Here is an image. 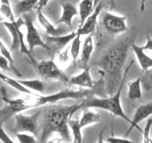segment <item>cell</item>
Segmentation results:
<instances>
[{
	"label": "cell",
	"instance_id": "1",
	"mask_svg": "<svg viewBox=\"0 0 152 143\" xmlns=\"http://www.w3.org/2000/svg\"><path fill=\"white\" fill-rule=\"evenodd\" d=\"M137 35L138 32L135 28H133L126 36L121 38L115 44L109 47L97 61L96 66L100 68V73L102 74L104 80V89L109 95L116 93L132 66L133 62L125 70L123 77L124 65L128 56L129 50H131L132 44L135 43Z\"/></svg>",
	"mask_w": 152,
	"mask_h": 143
},
{
	"label": "cell",
	"instance_id": "2",
	"mask_svg": "<svg viewBox=\"0 0 152 143\" xmlns=\"http://www.w3.org/2000/svg\"><path fill=\"white\" fill-rule=\"evenodd\" d=\"M82 109V100L70 106H60L50 109L47 114L44 127L42 129L40 142H45L52 133H58L62 139L70 142L69 119Z\"/></svg>",
	"mask_w": 152,
	"mask_h": 143
},
{
	"label": "cell",
	"instance_id": "3",
	"mask_svg": "<svg viewBox=\"0 0 152 143\" xmlns=\"http://www.w3.org/2000/svg\"><path fill=\"white\" fill-rule=\"evenodd\" d=\"M125 79L122 81V83L120 84V86H119L116 93L112 95H109V97L100 98V97H92L91 95V97H89L88 98L83 99L82 100V109L99 108V109L106 110V111H108L109 113H111L114 116L121 117L130 124L131 119L128 118V116H126V114L125 112H124V109L121 104V94H122V90L124 87Z\"/></svg>",
	"mask_w": 152,
	"mask_h": 143
},
{
	"label": "cell",
	"instance_id": "4",
	"mask_svg": "<svg viewBox=\"0 0 152 143\" xmlns=\"http://www.w3.org/2000/svg\"><path fill=\"white\" fill-rule=\"evenodd\" d=\"M93 92L90 89H79V90H71V89H65L60 92L55 94H48V95H41L37 94H31L33 108L44 106L47 104H53L57 101L63 99H76V100H83L91 97Z\"/></svg>",
	"mask_w": 152,
	"mask_h": 143
},
{
	"label": "cell",
	"instance_id": "5",
	"mask_svg": "<svg viewBox=\"0 0 152 143\" xmlns=\"http://www.w3.org/2000/svg\"><path fill=\"white\" fill-rule=\"evenodd\" d=\"M0 94H1V99L5 103L3 108L0 109V121L3 123L8 121L16 114L22 113L30 108H33L31 94H28V97L24 98H11L8 95L5 87L0 89Z\"/></svg>",
	"mask_w": 152,
	"mask_h": 143
},
{
	"label": "cell",
	"instance_id": "6",
	"mask_svg": "<svg viewBox=\"0 0 152 143\" xmlns=\"http://www.w3.org/2000/svg\"><path fill=\"white\" fill-rule=\"evenodd\" d=\"M37 71L40 77L47 80H58L68 83L69 77L66 75V74L62 71L61 68L57 65L52 59L42 60L33 64Z\"/></svg>",
	"mask_w": 152,
	"mask_h": 143
},
{
	"label": "cell",
	"instance_id": "7",
	"mask_svg": "<svg viewBox=\"0 0 152 143\" xmlns=\"http://www.w3.org/2000/svg\"><path fill=\"white\" fill-rule=\"evenodd\" d=\"M23 19H24V25H25L26 30H27L26 42L30 51L32 52L35 47H41L49 51L50 49V46L42 39L41 35H39L37 29L35 28L34 24H33L32 18L28 15V13H24Z\"/></svg>",
	"mask_w": 152,
	"mask_h": 143
},
{
	"label": "cell",
	"instance_id": "8",
	"mask_svg": "<svg viewBox=\"0 0 152 143\" xmlns=\"http://www.w3.org/2000/svg\"><path fill=\"white\" fill-rule=\"evenodd\" d=\"M102 23L106 31L111 35H119L127 31L126 16L106 12L103 14Z\"/></svg>",
	"mask_w": 152,
	"mask_h": 143
},
{
	"label": "cell",
	"instance_id": "9",
	"mask_svg": "<svg viewBox=\"0 0 152 143\" xmlns=\"http://www.w3.org/2000/svg\"><path fill=\"white\" fill-rule=\"evenodd\" d=\"M40 111L34 113L31 116H26L22 113H18L14 116V131L27 132L36 135L38 130V117L40 116Z\"/></svg>",
	"mask_w": 152,
	"mask_h": 143
},
{
	"label": "cell",
	"instance_id": "10",
	"mask_svg": "<svg viewBox=\"0 0 152 143\" xmlns=\"http://www.w3.org/2000/svg\"><path fill=\"white\" fill-rule=\"evenodd\" d=\"M151 114H152V102H148V103H145V104L138 106L135 110L134 114H133V117L130 122V127L128 128L126 136L129 135L130 132L134 128L138 129L140 132L142 133V130L139 126V123L142 122V120H145V118H148Z\"/></svg>",
	"mask_w": 152,
	"mask_h": 143
},
{
	"label": "cell",
	"instance_id": "11",
	"mask_svg": "<svg viewBox=\"0 0 152 143\" xmlns=\"http://www.w3.org/2000/svg\"><path fill=\"white\" fill-rule=\"evenodd\" d=\"M68 84L71 86H77V87L80 88L92 89L95 87V84L96 83H95V81L91 77L89 67L87 66L85 67L80 74L69 77Z\"/></svg>",
	"mask_w": 152,
	"mask_h": 143
},
{
	"label": "cell",
	"instance_id": "12",
	"mask_svg": "<svg viewBox=\"0 0 152 143\" xmlns=\"http://www.w3.org/2000/svg\"><path fill=\"white\" fill-rule=\"evenodd\" d=\"M103 10V6L100 3L95 7L94 11L87 18V20L84 22L83 25H81L78 30L76 31V32L80 35H88L90 33H92L95 30V27L97 25V19L99 14L101 13V11Z\"/></svg>",
	"mask_w": 152,
	"mask_h": 143
},
{
	"label": "cell",
	"instance_id": "13",
	"mask_svg": "<svg viewBox=\"0 0 152 143\" xmlns=\"http://www.w3.org/2000/svg\"><path fill=\"white\" fill-rule=\"evenodd\" d=\"M3 25L6 27L7 30L11 33L12 36V45L10 50L13 51L20 48V39H19V30L24 24V19L19 17L14 22L12 21H2Z\"/></svg>",
	"mask_w": 152,
	"mask_h": 143
},
{
	"label": "cell",
	"instance_id": "14",
	"mask_svg": "<svg viewBox=\"0 0 152 143\" xmlns=\"http://www.w3.org/2000/svg\"><path fill=\"white\" fill-rule=\"evenodd\" d=\"M62 7V14L60 18L57 20L56 24H65L69 27L71 31L72 30V19L79 13V11L75 8L73 4L69 2H63L61 3Z\"/></svg>",
	"mask_w": 152,
	"mask_h": 143
},
{
	"label": "cell",
	"instance_id": "15",
	"mask_svg": "<svg viewBox=\"0 0 152 143\" xmlns=\"http://www.w3.org/2000/svg\"><path fill=\"white\" fill-rule=\"evenodd\" d=\"M37 11V19L39 21L40 25L44 28L46 33L50 36H58L62 35V32H64L63 29L56 28L50 22V20L46 17V15L43 13L42 9H36Z\"/></svg>",
	"mask_w": 152,
	"mask_h": 143
},
{
	"label": "cell",
	"instance_id": "16",
	"mask_svg": "<svg viewBox=\"0 0 152 143\" xmlns=\"http://www.w3.org/2000/svg\"><path fill=\"white\" fill-rule=\"evenodd\" d=\"M131 50L135 54L137 61L141 66L142 72H146L152 68V58L145 54V51L142 49V47H139L135 43H133Z\"/></svg>",
	"mask_w": 152,
	"mask_h": 143
},
{
	"label": "cell",
	"instance_id": "17",
	"mask_svg": "<svg viewBox=\"0 0 152 143\" xmlns=\"http://www.w3.org/2000/svg\"><path fill=\"white\" fill-rule=\"evenodd\" d=\"M77 35V32L71 31L70 33L66 35H58V36H50L48 35L47 44L49 46H54L57 50H63L70 41L74 39V37Z\"/></svg>",
	"mask_w": 152,
	"mask_h": 143
},
{
	"label": "cell",
	"instance_id": "18",
	"mask_svg": "<svg viewBox=\"0 0 152 143\" xmlns=\"http://www.w3.org/2000/svg\"><path fill=\"white\" fill-rule=\"evenodd\" d=\"M94 51V44H93V35L92 33L87 35L86 39L83 43V47L81 49V55H80V63L82 66L87 67L88 62L89 61L90 57L92 55V52Z\"/></svg>",
	"mask_w": 152,
	"mask_h": 143
},
{
	"label": "cell",
	"instance_id": "19",
	"mask_svg": "<svg viewBox=\"0 0 152 143\" xmlns=\"http://www.w3.org/2000/svg\"><path fill=\"white\" fill-rule=\"evenodd\" d=\"M79 121L81 127L83 129L87 126L92 125V124H97L99 122H101L102 116L100 114L90 111V110H88V108H85L83 109V114L81 116Z\"/></svg>",
	"mask_w": 152,
	"mask_h": 143
},
{
	"label": "cell",
	"instance_id": "20",
	"mask_svg": "<svg viewBox=\"0 0 152 143\" xmlns=\"http://www.w3.org/2000/svg\"><path fill=\"white\" fill-rule=\"evenodd\" d=\"M142 77L139 76L133 81L127 83V97L130 100H138L142 97Z\"/></svg>",
	"mask_w": 152,
	"mask_h": 143
},
{
	"label": "cell",
	"instance_id": "21",
	"mask_svg": "<svg viewBox=\"0 0 152 143\" xmlns=\"http://www.w3.org/2000/svg\"><path fill=\"white\" fill-rule=\"evenodd\" d=\"M93 0H81L79 3V17H80V26L83 25L87 18L94 11Z\"/></svg>",
	"mask_w": 152,
	"mask_h": 143
},
{
	"label": "cell",
	"instance_id": "22",
	"mask_svg": "<svg viewBox=\"0 0 152 143\" xmlns=\"http://www.w3.org/2000/svg\"><path fill=\"white\" fill-rule=\"evenodd\" d=\"M39 0H18L14 7V12L17 15L28 13L35 9Z\"/></svg>",
	"mask_w": 152,
	"mask_h": 143
},
{
	"label": "cell",
	"instance_id": "23",
	"mask_svg": "<svg viewBox=\"0 0 152 143\" xmlns=\"http://www.w3.org/2000/svg\"><path fill=\"white\" fill-rule=\"evenodd\" d=\"M0 80H2L3 82L8 84L9 86H11V87H12L13 89L17 90L18 92L23 93V94H33V93L31 92V90L28 89L24 85H22L18 81V79L10 77V76L4 74L3 73H1V72H0Z\"/></svg>",
	"mask_w": 152,
	"mask_h": 143
},
{
	"label": "cell",
	"instance_id": "24",
	"mask_svg": "<svg viewBox=\"0 0 152 143\" xmlns=\"http://www.w3.org/2000/svg\"><path fill=\"white\" fill-rule=\"evenodd\" d=\"M69 127L71 130L73 136V142L75 143H81L83 140V136H82V127L80 125V121L79 119H74L71 116L69 119Z\"/></svg>",
	"mask_w": 152,
	"mask_h": 143
},
{
	"label": "cell",
	"instance_id": "25",
	"mask_svg": "<svg viewBox=\"0 0 152 143\" xmlns=\"http://www.w3.org/2000/svg\"><path fill=\"white\" fill-rule=\"evenodd\" d=\"M18 81L28 89L34 91V92L42 94L45 91V83L40 79H18Z\"/></svg>",
	"mask_w": 152,
	"mask_h": 143
},
{
	"label": "cell",
	"instance_id": "26",
	"mask_svg": "<svg viewBox=\"0 0 152 143\" xmlns=\"http://www.w3.org/2000/svg\"><path fill=\"white\" fill-rule=\"evenodd\" d=\"M0 14L7 18L8 21L14 22L16 20L10 0H0Z\"/></svg>",
	"mask_w": 152,
	"mask_h": 143
},
{
	"label": "cell",
	"instance_id": "27",
	"mask_svg": "<svg viewBox=\"0 0 152 143\" xmlns=\"http://www.w3.org/2000/svg\"><path fill=\"white\" fill-rule=\"evenodd\" d=\"M81 36L77 33V35L74 37V39L71 41V45L69 47V52H70V56L72 61L75 62L77 61L78 57L80 55V52H81Z\"/></svg>",
	"mask_w": 152,
	"mask_h": 143
},
{
	"label": "cell",
	"instance_id": "28",
	"mask_svg": "<svg viewBox=\"0 0 152 143\" xmlns=\"http://www.w3.org/2000/svg\"><path fill=\"white\" fill-rule=\"evenodd\" d=\"M0 52H1V55H3L4 56H6L7 58L10 60L11 62V65H12V72L14 74H15L17 76H22L21 73L17 70V68L14 65V61H13V58H12V55L11 54V50H9L8 48L5 46V44L3 43L1 37H0Z\"/></svg>",
	"mask_w": 152,
	"mask_h": 143
},
{
	"label": "cell",
	"instance_id": "29",
	"mask_svg": "<svg viewBox=\"0 0 152 143\" xmlns=\"http://www.w3.org/2000/svg\"><path fill=\"white\" fill-rule=\"evenodd\" d=\"M16 138L20 143H35L37 142V139L35 137V135L31 133L27 132H18L15 133Z\"/></svg>",
	"mask_w": 152,
	"mask_h": 143
},
{
	"label": "cell",
	"instance_id": "30",
	"mask_svg": "<svg viewBox=\"0 0 152 143\" xmlns=\"http://www.w3.org/2000/svg\"><path fill=\"white\" fill-rule=\"evenodd\" d=\"M151 127H152V118L148 117L145 130L142 131V136H144V140H142V142H144V143H152V139L150 137V129H151Z\"/></svg>",
	"mask_w": 152,
	"mask_h": 143
},
{
	"label": "cell",
	"instance_id": "31",
	"mask_svg": "<svg viewBox=\"0 0 152 143\" xmlns=\"http://www.w3.org/2000/svg\"><path fill=\"white\" fill-rule=\"evenodd\" d=\"M0 70L8 71V72L12 71L11 62H10V60L3 55H0Z\"/></svg>",
	"mask_w": 152,
	"mask_h": 143
},
{
	"label": "cell",
	"instance_id": "32",
	"mask_svg": "<svg viewBox=\"0 0 152 143\" xmlns=\"http://www.w3.org/2000/svg\"><path fill=\"white\" fill-rule=\"evenodd\" d=\"M0 141L4 143H13V140L12 139L8 133L5 132L3 128V122L0 121Z\"/></svg>",
	"mask_w": 152,
	"mask_h": 143
},
{
	"label": "cell",
	"instance_id": "33",
	"mask_svg": "<svg viewBox=\"0 0 152 143\" xmlns=\"http://www.w3.org/2000/svg\"><path fill=\"white\" fill-rule=\"evenodd\" d=\"M107 143H126H126H133V141L128 139V138H121V137H115V136L107 137Z\"/></svg>",
	"mask_w": 152,
	"mask_h": 143
},
{
	"label": "cell",
	"instance_id": "34",
	"mask_svg": "<svg viewBox=\"0 0 152 143\" xmlns=\"http://www.w3.org/2000/svg\"><path fill=\"white\" fill-rule=\"evenodd\" d=\"M69 47L66 48V49L65 51H62L60 54L58 55L59 56V61L61 62V63H66V62H69L70 57L69 56Z\"/></svg>",
	"mask_w": 152,
	"mask_h": 143
},
{
	"label": "cell",
	"instance_id": "35",
	"mask_svg": "<svg viewBox=\"0 0 152 143\" xmlns=\"http://www.w3.org/2000/svg\"><path fill=\"white\" fill-rule=\"evenodd\" d=\"M142 49L145 51H152V38L149 35H146V42L145 46H142Z\"/></svg>",
	"mask_w": 152,
	"mask_h": 143
},
{
	"label": "cell",
	"instance_id": "36",
	"mask_svg": "<svg viewBox=\"0 0 152 143\" xmlns=\"http://www.w3.org/2000/svg\"><path fill=\"white\" fill-rule=\"evenodd\" d=\"M50 0H39V2H38L37 6L35 7V10L36 9H43L44 7H46L48 3H49Z\"/></svg>",
	"mask_w": 152,
	"mask_h": 143
},
{
	"label": "cell",
	"instance_id": "37",
	"mask_svg": "<svg viewBox=\"0 0 152 143\" xmlns=\"http://www.w3.org/2000/svg\"><path fill=\"white\" fill-rule=\"evenodd\" d=\"M147 0H141V5H140V9L141 12H145V4H146Z\"/></svg>",
	"mask_w": 152,
	"mask_h": 143
},
{
	"label": "cell",
	"instance_id": "38",
	"mask_svg": "<svg viewBox=\"0 0 152 143\" xmlns=\"http://www.w3.org/2000/svg\"><path fill=\"white\" fill-rule=\"evenodd\" d=\"M100 2H101V0H93V3H94V8L97 6V5L100 4Z\"/></svg>",
	"mask_w": 152,
	"mask_h": 143
},
{
	"label": "cell",
	"instance_id": "39",
	"mask_svg": "<svg viewBox=\"0 0 152 143\" xmlns=\"http://www.w3.org/2000/svg\"><path fill=\"white\" fill-rule=\"evenodd\" d=\"M149 78H150V79L152 80V73H151V74H149Z\"/></svg>",
	"mask_w": 152,
	"mask_h": 143
},
{
	"label": "cell",
	"instance_id": "40",
	"mask_svg": "<svg viewBox=\"0 0 152 143\" xmlns=\"http://www.w3.org/2000/svg\"><path fill=\"white\" fill-rule=\"evenodd\" d=\"M0 55H1V52H0Z\"/></svg>",
	"mask_w": 152,
	"mask_h": 143
}]
</instances>
